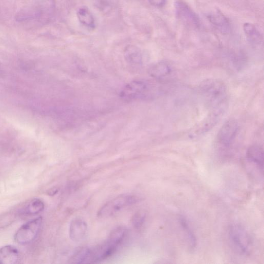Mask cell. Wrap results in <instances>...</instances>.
<instances>
[{"label":"cell","instance_id":"6da1fadb","mask_svg":"<svg viewBox=\"0 0 264 264\" xmlns=\"http://www.w3.org/2000/svg\"><path fill=\"white\" fill-rule=\"evenodd\" d=\"M127 233L128 231L124 227L116 228L105 243L93 248L80 250L78 255L79 263H96L112 256L124 242Z\"/></svg>","mask_w":264,"mask_h":264},{"label":"cell","instance_id":"7a4b0ae2","mask_svg":"<svg viewBox=\"0 0 264 264\" xmlns=\"http://www.w3.org/2000/svg\"><path fill=\"white\" fill-rule=\"evenodd\" d=\"M199 90L211 109L227 107V88L223 81L216 79L204 80L199 85Z\"/></svg>","mask_w":264,"mask_h":264},{"label":"cell","instance_id":"3957f363","mask_svg":"<svg viewBox=\"0 0 264 264\" xmlns=\"http://www.w3.org/2000/svg\"><path fill=\"white\" fill-rule=\"evenodd\" d=\"M158 84L147 80H137L125 85L121 97L127 101L148 100L156 97L159 93Z\"/></svg>","mask_w":264,"mask_h":264},{"label":"cell","instance_id":"277c9868","mask_svg":"<svg viewBox=\"0 0 264 264\" xmlns=\"http://www.w3.org/2000/svg\"><path fill=\"white\" fill-rule=\"evenodd\" d=\"M228 238L233 249L238 254L246 256L252 249V238L246 228L239 224H233L228 229Z\"/></svg>","mask_w":264,"mask_h":264},{"label":"cell","instance_id":"5b68a950","mask_svg":"<svg viewBox=\"0 0 264 264\" xmlns=\"http://www.w3.org/2000/svg\"><path fill=\"white\" fill-rule=\"evenodd\" d=\"M42 223V218L39 217L23 225L15 234L16 242L20 244H27L35 240L40 232Z\"/></svg>","mask_w":264,"mask_h":264},{"label":"cell","instance_id":"8992f818","mask_svg":"<svg viewBox=\"0 0 264 264\" xmlns=\"http://www.w3.org/2000/svg\"><path fill=\"white\" fill-rule=\"evenodd\" d=\"M136 201L137 198L132 195H121L106 203L99 210L98 216L102 218L113 216L125 208L132 205Z\"/></svg>","mask_w":264,"mask_h":264},{"label":"cell","instance_id":"52a82bcc","mask_svg":"<svg viewBox=\"0 0 264 264\" xmlns=\"http://www.w3.org/2000/svg\"><path fill=\"white\" fill-rule=\"evenodd\" d=\"M227 107L211 109V113L198 125L194 127L190 133L191 137H197L211 131L220 121Z\"/></svg>","mask_w":264,"mask_h":264},{"label":"cell","instance_id":"ba28073f","mask_svg":"<svg viewBox=\"0 0 264 264\" xmlns=\"http://www.w3.org/2000/svg\"><path fill=\"white\" fill-rule=\"evenodd\" d=\"M239 130V124L235 118H229L221 127L218 134L217 141L221 146L228 148L235 140Z\"/></svg>","mask_w":264,"mask_h":264},{"label":"cell","instance_id":"9c48e42d","mask_svg":"<svg viewBox=\"0 0 264 264\" xmlns=\"http://www.w3.org/2000/svg\"><path fill=\"white\" fill-rule=\"evenodd\" d=\"M176 13L178 19L191 27L197 28L200 21L198 15L185 3L177 1L175 4Z\"/></svg>","mask_w":264,"mask_h":264},{"label":"cell","instance_id":"30bf717a","mask_svg":"<svg viewBox=\"0 0 264 264\" xmlns=\"http://www.w3.org/2000/svg\"><path fill=\"white\" fill-rule=\"evenodd\" d=\"M88 231V225L85 221L81 219H73L70 225L69 229L70 236L73 241L78 242L83 240Z\"/></svg>","mask_w":264,"mask_h":264},{"label":"cell","instance_id":"8fae6325","mask_svg":"<svg viewBox=\"0 0 264 264\" xmlns=\"http://www.w3.org/2000/svg\"><path fill=\"white\" fill-rule=\"evenodd\" d=\"M172 69L166 62H159L151 66L148 70L149 75L157 80H160L167 77L172 73Z\"/></svg>","mask_w":264,"mask_h":264},{"label":"cell","instance_id":"7c38bea8","mask_svg":"<svg viewBox=\"0 0 264 264\" xmlns=\"http://www.w3.org/2000/svg\"><path fill=\"white\" fill-rule=\"evenodd\" d=\"M209 21L223 33H228L230 31V24L224 16L219 10L210 13L208 15Z\"/></svg>","mask_w":264,"mask_h":264},{"label":"cell","instance_id":"4fadbf2b","mask_svg":"<svg viewBox=\"0 0 264 264\" xmlns=\"http://www.w3.org/2000/svg\"><path fill=\"white\" fill-rule=\"evenodd\" d=\"M19 258V251L14 246L6 245L0 249V264H14Z\"/></svg>","mask_w":264,"mask_h":264},{"label":"cell","instance_id":"5bb4252c","mask_svg":"<svg viewBox=\"0 0 264 264\" xmlns=\"http://www.w3.org/2000/svg\"><path fill=\"white\" fill-rule=\"evenodd\" d=\"M246 158L263 172L264 168V149L259 145L250 147L246 153Z\"/></svg>","mask_w":264,"mask_h":264},{"label":"cell","instance_id":"9a60e30c","mask_svg":"<svg viewBox=\"0 0 264 264\" xmlns=\"http://www.w3.org/2000/svg\"><path fill=\"white\" fill-rule=\"evenodd\" d=\"M78 18L83 26L89 29H95V20L91 12L87 7H82L77 12Z\"/></svg>","mask_w":264,"mask_h":264},{"label":"cell","instance_id":"2e32d148","mask_svg":"<svg viewBox=\"0 0 264 264\" xmlns=\"http://www.w3.org/2000/svg\"><path fill=\"white\" fill-rule=\"evenodd\" d=\"M243 30L246 38L253 45H260L263 40V36L255 25L246 23L243 25Z\"/></svg>","mask_w":264,"mask_h":264},{"label":"cell","instance_id":"e0dca14e","mask_svg":"<svg viewBox=\"0 0 264 264\" xmlns=\"http://www.w3.org/2000/svg\"><path fill=\"white\" fill-rule=\"evenodd\" d=\"M126 61L132 65H140L142 63V55L140 49L134 46L126 47L124 51Z\"/></svg>","mask_w":264,"mask_h":264},{"label":"cell","instance_id":"ac0fdd59","mask_svg":"<svg viewBox=\"0 0 264 264\" xmlns=\"http://www.w3.org/2000/svg\"><path fill=\"white\" fill-rule=\"evenodd\" d=\"M45 204L41 199L31 200L23 210V213L28 215H37L44 210Z\"/></svg>","mask_w":264,"mask_h":264},{"label":"cell","instance_id":"d6986e66","mask_svg":"<svg viewBox=\"0 0 264 264\" xmlns=\"http://www.w3.org/2000/svg\"><path fill=\"white\" fill-rule=\"evenodd\" d=\"M180 224L183 229L184 232L186 234L187 238L191 245L192 248H194L197 245V239L190 228L187 220L183 217L180 218Z\"/></svg>","mask_w":264,"mask_h":264},{"label":"cell","instance_id":"ffe728a7","mask_svg":"<svg viewBox=\"0 0 264 264\" xmlns=\"http://www.w3.org/2000/svg\"><path fill=\"white\" fill-rule=\"evenodd\" d=\"M146 219V215L143 212H139L136 214L133 218V224L136 228H141Z\"/></svg>","mask_w":264,"mask_h":264},{"label":"cell","instance_id":"44dd1931","mask_svg":"<svg viewBox=\"0 0 264 264\" xmlns=\"http://www.w3.org/2000/svg\"><path fill=\"white\" fill-rule=\"evenodd\" d=\"M147 1L151 5L157 7L164 6L166 2V0H147Z\"/></svg>","mask_w":264,"mask_h":264},{"label":"cell","instance_id":"7402d4cb","mask_svg":"<svg viewBox=\"0 0 264 264\" xmlns=\"http://www.w3.org/2000/svg\"><path fill=\"white\" fill-rule=\"evenodd\" d=\"M92 4L97 8H103L105 6L104 0H90Z\"/></svg>","mask_w":264,"mask_h":264},{"label":"cell","instance_id":"603a6c76","mask_svg":"<svg viewBox=\"0 0 264 264\" xmlns=\"http://www.w3.org/2000/svg\"><path fill=\"white\" fill-rule=\"evenodd\" d=\"M57 192L58 189L56 188V187H54V188L49 190L48 191L47 194L49 195H50V196H53V195L56 194Z\"/></svg>","mask_w":264,"mask_h":264}]
</instances>
